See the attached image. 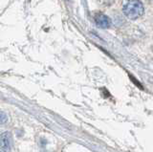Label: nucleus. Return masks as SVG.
<instances>
[{
  "label": "nucleus",
  "mask_w": 153,
  "mask_h": 152,
  "mask_svg": "<svg viewBox=\"0 0 153 152\" xmlns=\"http://www.w3.org/2000/svg\"><path fill=\"white\" fill-rule=\"evenodd\" d=\"M5 117H6V116H5V114L2 113V114H1V122L3 123V125L5 123Z\"/></svg>",
  "instance_id": "4"
},
{
  "label": "nucleus",
  "mask_w": 153,
  "mask_h": 152,
  "mask_svg": "<svg viewBox=\"0 0 153 152\" xmlns=\"http://www.w3.org/2000/svg\"><path fill=\"white\" fill-rule=\"evenodd\" d=\"M1 148L5 152H10L12 149V135L9 132L1 134Z\"/></svg>",
  "instance_id": "3"
},
{
  "label": "nucleus",
  "mask_w": 153,
  "mask_h": 152,
  "mask_svg": "<svg viewBox=\"0 0 153 152\" xmlns=\"http://www.w3.org/2000/svg\"><path fill=\"white\" fill-rule=\"evenodd\" d=\"M95 22H96V24H97L98 27L102 28V29H107V28H109L110 26H111V20H110V18L102 13L96 15Z\"/></svg>",
  "instance_id": "2"
},
{
  "label": "nucleus",
  "mask_w": 153,
  "mask_h": 152,
  "mask_svg": "<svg viewBox=\"0 0 153 152\" xmlns=\"http://www.w3.org/2000/svg\"><path fill=\"white\" fill-rule=\"evenodd\" d=\"M123 13L129 19L135 20L143 15L145 8L140 0H124L123 2Z\"/></svg>",
  "instance_id": "1"
},
{
  "label": "nucleus",
  "mask_w": 153,
  "mask_h": 152,
  "mask_svg": "<svg viewBox=\"0 0 153 152\" xmlns=\"http://www.w3.org/2000/svg\"><path fill=\"white\" fill-rule=\"evenodd\" d=\"M152 52H153V47H152Z\"/></svg>",
  "instance_id": "5"
}]
</instances>
